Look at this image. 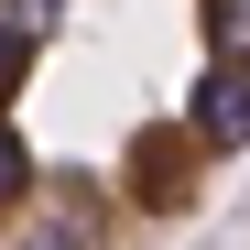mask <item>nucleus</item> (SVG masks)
I'll list each match as a JSON object with an SVG mask.
<instances>
[{
  "label": "nucleus",
  "mask_w": 250,
  "mask_h": 250,
  "mask_svg": "<svg viewBox=\"0 0 250 250\" xmlns=\"http://www.w3.org/2000/svg\"><path fill=\"white\" fill-rule=\"evenodd\" d=\"M250 163V0H0V250H163Z\"/></svg>",
  "instance_id": "f257e3e1"
}]
</instances>
